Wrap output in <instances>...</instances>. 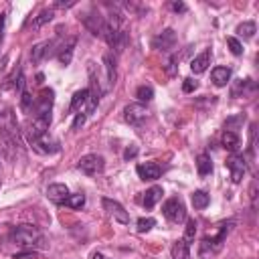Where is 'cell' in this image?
<instances>
[{"label":"cell","instance_id":"1","mask_svg":"<svg viewBox=\"0 0 259 259\" xmlns=\"http://www.w3.org/2000/svg\"><path fill=\"white\" fill-rule=\"evenodd\" d=\"M233 227H235V221H225V223L219 225V229H217L214 235H206L200 241V249H198L200 257L202 259H212L223 249V243H225V239H227V235L231 233Z\"/></svg>","mask_w":259,"mask_h":259},{"label":"cell","instance_id":"2","mask_svg":"<svg viewBox=\"0 0 259 259\" xmlns=\"http://www.w3.org/2000/svg\"><path fill=\"white\" fill-rule=\"evenodd\" d=\"M8 239L20 247H32L34 243H40L42 241V233L32 227V225H18V227H12L10 233H8Z\"/></svg>","mask_w":259,"mask_h":259},{"label":"cell","instance_id":"3","mask_svg":"<svg viewBox=\"0 0 259 259\" xmlns=\"http://www.w3.org/2000/svg\"><path fill=\"white\" fill-rule=\"evenodd\" d=\"M77 168H79L83 174H87V176H97V174L103 172L105 160H103V156H99V154H85V156L79 158Z\"/></svg>","mask_w":259,"mask_h":259},{"label":"cell","instance_id":"4","mask_svg":"<svg viewBox=\"0 0 259 259\" xmlns=\"http://www.w3.org/2000/svg\"><path fill=\"white\" fill-rule=\"evenodd\" d=\"M162 212H164V217L170 223H182V221H186V206H184V202L178 196L168 198L164 202V206H162Z\"/></svg>","mask_w":259,"mask_h":259},{"label":"cell","instance_id":"5","mask_svg":"<svg viewBox=\"0 0 259 259\" xmlns=\"http://www.w3.org/2000/svg\"><path fill=\"white\" fill-rule=\"evenodd\" d=\"M227 168H229V172H231V180H233L235 184H239V182L243 180L245 170H247L245 156H243V154H239V152L231 154V156L227 158Z\"/></svg>","mask_w":259,"mask_h":259},{"label":"cell","instance_id":"6","mask_svg":"<svg viewBox=\"0 0 259 259\" xmlns=\"http://www.w3.org/2000/svg\"><path fill=\"white\" fill-rule=\"evenodd\" d=\"M81 20H83L85 28H87L91 34L101 36V32H103V24H105V16H101L95 8H91L89 12H85V14L81 16Z\"/></svg>","mask_w":259,"mask_h":259},{"label":"cell","instance_id":"7","mask_svg":"<svg viewBox=\"0 0 259 259\" xmlns=\"http://www.w3.org/2000/svg\"><path fill=\"white\" fill-rule=\"evenodd\" d=\"M148 117V107L144 103H130L123 107V119L130 125H140Z\"/></svg>","mask_w":259,"mask_h":259},{"label":"cell","instance_id":"8","mask_svg":"<svg viewBox=\"0 0 259 259\" xmlns=\"http://www.w3.org/2000/svg\"><path fill=\"white\" fill-rule=\"evenodd\" d=\"M101 202H103V208H105L117 223H121V225H130V214H127V210H125L117 200H113V198H103Z\"/></svg>","mask_w":259,"mask_h":259},{"label":"cell","instance_id":"9","mask_svg":"<svg viewBox=\"0 0 259 259\" xmlns=\"http://www.w3.org/2000/svg\"><path fill=\"white\" fill-rule=\"evenodd\" d=\"M176 45V32L172 28H164L154 40H152V47L158 49V51H172Z\"/></svg>","mask_w":259,"mask_h":259},{"label":"cell","instance_id":"10","mask_svg":"<svg viewBox=\"0 0 259 259\" xmlns=\"http://www.w3.org/2000/svg\"><path fill=\"white\" fill-rule=\"evenodd\" d=\"M53 47H55V40H42V42L34 45V47L30 49V61H32V63H40V61H45L47 57L53 55V51H51Z\"/></svg>","mask_w":259,"mask_h":259},{"label":"cell","instance_id":"11","mask_svg":"<svg viewBox=\"0 0 259 259\" xmlns=\"http://www.w3.org/2000/svg\"><path fill=\"white\" fill-rule=\"evenodd\" d=\"M210 59H212V53H210V49L202 51L200 55H196V57L190 61V71H192L194 75H200V73H204V71L208 69V65H210Z\"/></svg>","mask_w":259,"mask_h":259},{"label":"cell","instance_id":"12","mask_svg":"<svg viewBox=\"0 0 259 259\" xmlns=\"http://www.w3.org/2000/svg\"><path fill=\"white\" fill-rule=\"evenodd\" d=\"M38 154H55V152H59V142L57 140H53L49 134H45L42 138H38L34 144H30Z\"/></svg>","mask_w":259,"mask_h":259},{"label":"cell","instance_id":"13","mask_svg":"<svg viewBox=\"0 0 259 259\" xmlns=\"http://www.w3.org/2000/svg\"><path fill=\"white\" fill-rule=\"evenodd\" d=\"M136 172L142 180H158L162 174V168L156 162H146V164H138Z\"/></svg>","mask_w":259,"mask_h":259},{"label":"cell","instance_id":"14","mask_svg":"<svg viewBox=\"0 0 259 259\" xmlns=\"http://www.w3.org/2000/svg\"><path fill=\"white\" fill-rule=\"evenodd\" d=\"M103 69H105V81L109 87L115 85L117 79V71H115V55L113 53H105L103 55Z\"/></svg>","mask_w":259,"mask_h":259},{"label":"cell","instance_id":"15","mask_svg":"<svg viewBox=\"0 0 259 259\" xmlns=\"http://www.w3.org/2000/svg\"><path fill=\"white\" fill-rule=\"evenodd\" d=\"M47 196H49L53 202L63 204V202L67 200V196H69V188H67L65 184H61V182L49 184V188H47Z\"/></svg>","mask_w":259,"mask_h":259},{"label":"cell","instance_id":"16","mask_svg":"<svg viewBox=\"0 0 259 259\" xmlns=\"http://www.w3.org/2000/svg\"><path fill=\"white\" fill-rule=\"evenodd\" d=\"M221 144H223V148H227L231 154H235V152H239V148H241V138H239V134L237 132H223V136H221Z\"/></svg>","mask_w":259,"mask_h":259},{"label":"cell","instance_id":"17","mask_svg":"<svg viewBox=\"0 0 259 259\" xmlns=\"http://www.w3.org/2000/svg\"><path fill=\"white\" fill-rule=\"evenodd\" d=\"M210 79H212V83L217 87H225L229 83V79H231V69L229 67H214L210 71Z\"/></svg>","mask_w":259,"mask_h":259},{"label":"cell","instance_id":"18","mask_svg":"<svg viewBox=\"0 0 259 259\" xmlns=\"http://www.w3.org/2000/svg\"><path fill=\"white\" fill-rule=\"evenodd\" d=\"M162 194H164V190H162V186H152V188H148L146 192H144V198H142V204L146 206V208H152L160 198H162Z\"/></svg>","mask_w":259,"mask_h":259},{"label":"cell","instance_id":"19","mask_svg":"<svg viewBox=\"0 0 259 259\" xmlns=\"http://www.w3.org/2000/svg\"><path fill=\"white\" fill-rule=\"evenodd\" d=\"M196 170H198L200 176H206V174L212 172V160H210V156L206 152H200L196 156Z\"/></svg>","mask_w":259,"mask_h":259},{"label":"cell","instance_id":"20","mask_svg":"<svg viewBox=\"0 0 259 259\" xmlns=\"http://www.w3.org/2000/svg\"><path fill=\"white\" fill-rule=\"evenodd\" d=\"M170 251H172V259H188L190 245L184 239H178V241H174V245H172Z\"/></svg>","mask_w":259,"mask_h":259},{"label":"cell","instance_id":"21","mask_svg":"<svg viewBox=\"0 0 259 259\" xmlns=\"http://www.w3.org/2000/svg\"><path fill=\"white\" fill-rule=\"evenodd\" d=\"M75 42H77V38H75V36H71V38L67 40V45H63V47H61V51H59V55H57V57H59V61H61L63 65H69V63H71Z\"/></svg>","mask_w":259,"mask_h":259},{"label":"cell","instance_id":"22","mask_svg":"<svg viewBox=\"0 0 259 259\" xmlns=\"http://www.w3.org/2000/svg\"><path fill=\"white\" fill-rule=\"evenodd\" d=\"M190 200H192V206H194L196 210H202V208H206V206H208L210 196H208L204 190H194V192H192V196H190Z\"/></svg>","mask_w":259,"mask_h":259},{"label":"cell","instance_id":"23","mask_svg":"<svg viewBox=\"0 0 259 259\" xmlns=\"http://www.w3.org/2000/svg\"><path fill=\"white\" fill-rule=\"evenodd\" d=\"M255 32H257V24L253 20H247V22H243V24L237 26V34L243 36V38H253Z\"/></svg>","mask_w":259,"mask_h":259},{"label":"cell","instance_id":"24","mask_svg":"<svg viewBox=\"0 0 259 259\" xmlns=\"http://www.w3.org/2000/svg\"><path fill=\"white\" fill-rule=\"evenodd\" d=\"M53 16H55V8L51 6V8H45L36 18H34V22H32V26L34 28H40L42 24H47V22H51L53 20Z\"/></svg>","mask_w":259,"mask_h":259},{"label":"cell","instance_id":"25","mask_svg":"<svg viewBox=\"0 0 259 259\" xmlns=\"http://www.w3.org/2000/svg\"><path fill=\"white\" fill-rule=\"evenodd\" d=\"M65 206H69V208H75V210H79L83 204H85V194L83 192H77V194H69L67 196V200L63 202Z\"/></svg>","mask_w":259,"mask_h":259},{"label":"cell","instance_id":"26","mask_svg":"<svg viewBox=\"0 0 259 259\" xmlns=\"http://www.w3.org/2000/svg\"><path fill=\"white\" fill-rule=\"evenodd\" d=\"M136 97L140 99V103H148V101L154 99V89L150 85H140L136 89Z\"/></svg>","mask_w":259,"mask_h":259},{"label":"cell","instance_id":"27","mask_svg":"<svg viewBox=\"0 0 259 259\" xmlns=\"http://www.w3.org/2000/svg\"><path fill=\"white\" fill-rule=\"evenodd\" d=\"M20 109L24 113H32V109H34V99L30 97V93L26 89L20 93Z\"/></svg>","mask_w":259,"mask_h":259},{"label":"cell","instance_id":"28","mask_svg":"<svg viewBox=\"0 0 259 259\" xmlns=\"http://www.w3.org/2000/svg\"><path fill=\"white\" fill-rule=\"evenodd\" d=\"M247 87H253L251 79H239V81L233 85V89H231V95H233V97H239L241 93H245V89H247Z\"/></svg>","mask_w":259,"mask_h":259},{"label":"cell","instance_id":"29","mask_svg":"<svg viewBox=\"0 0 259 259\" xmlns=\"http://www.w3.org/2000/svg\"><path fill=\"white\" fill-rule=\"evenodd\" d=\"M194 235H196V221H194V219H188V221H186V229H184V237H182V239L190 245V243L194 241Z\"/></svg>","mask_w":259,"mask_h":259},{"label":"cell","instance_id":"30","mask_svg":"<svg viewBox=\"0 0 259 259\" xmlns=\"http://www.w3.org/2000/svg\"><path fill=\"white\" fill-rule=\"evenodd\" d=\"M243 121H245V115H243V113L233 115V117H229V119L225 121V130H227V132H237V125L243 123Z\"/></svg>","mask_w":259,"mask_h":259},{"label":"cell","instance_id":"31","mask_svg":"<svg viewBox=\"0 0 259 259\" xmlns=\"http://www.w3.org/2000/svg\"><path fill=\"white\" fill-rule=\"evenodd\" d=\"M227 45H229V49H231V53H233L235 57H241V55H243V45L239 42V38L227 36Z\"/></svg>","mask_w":259,"mask_h":259},{"label":"cell","instance_id":"32","mask_svg":"<svg viewBox=\"0 0 259 259\" xmlns=\"http://www.w3.org/2000/svg\"><path fill=\"white\" fill-rule=\"evenodd\" d=\"M152 227H156V221L154 219H140L136 229H138V233H148Z\"/></svg>","mask_w":259,"mask_h":259},{"label":"cell","instance_id":"33","mask_svg":"<svg viewBox=\"0 0 259 259\" xmlns=\"http://www.w3.org/2000/svg\"><path fill=\"white\" fill-rule=\"evenodd\" d=\"M196 87H198V81H194V79H190V77L184 79V83H182V91H184V93H192Z\"/></svg>","mask_w":259,"mask_h":259},{"label":"cell","instance_id":"34","mask_svg":"<svg viewBox=\"0 0 259 259\" xmlns=\"http://www.w3.org/2000/svg\"><path fill=\"white\" fill-rule=\"evenodd\" d=\"M138 156V146H130V148H125V152H123V160H134Z\"/></svg>","mask_w":259,"mask_h":259},{"label":"cell","instance_id":"35","mask_svg":"<svg viewBox=\"0 0 259 259\" xmlns=\"http://www.w3.org/2000/svg\"><path fill=\"white\" fill-rule=\"evenodd\" d=\"M85 117H87L85 113H77V115H75V121H73V125H71V127H73V130H77L79 125H83V123H85Z\"/></svg>","mask_w":259,"mask_h":259},{"label":"cell","instance_id":"36","mask_svg":"<svg viewBox=\"0 0 259 259\" xmlns=\"http://www.w3.org/2000/svg\"><path fill=\"white\" fill-rule=\"evenodd\" d=\"M36 257H38V255H36L34 251H32V253L28 251V253H16V255H14V259H36Z\"/></svg>","mask_w":259,"mask_h":259},{"label":"cell","instance_id":"37","mask_svg":"<svg viewBox=\"0 0 259 259\" xmlns=\"http://www.w3.org/2000/svg\"><path fill=\"white\" fill-rule=\"evenodd\" d=\"M170 6H172L174 12H186V4L184 2H172Z\"/></svg>","mask_w":259,"mask_h":259},{"label":"cell","instance_id":"38","mask_svg":"<svg viewBox=\"0 0 259 259\" xmlns=\"http://www.w3.org/2000/svg\"><path fill=\"white\" fill-rule=\"evenodd\" d=\"M4 26H6V14H0V42L4 38Z\"/></svg>","mask_w":259,"mask_h":259},{"label":"cell","instance_id":"39","mask_svg":"<svg viewBox=\"0 0 259 259\" xmlns=\"http://www.w3.org/2000/svg\"><path fill=\"white\" fill-rule=\"evenodd\" d=\"M91 259H109V257H105V255H101V253H93Z\"/></svg>","mask_w":259,"mask_h":259}]
</instances>
